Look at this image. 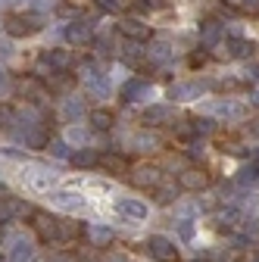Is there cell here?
Masks as SVG:
<instances>
[{
    "mask_svg": "<svg viewBox=\"0 0 259 262\" xmlns=\"http://www.w3.org/2000/svg\"><path fill=\"white\" fill-rule=\"evenodd\" d=\"M44 28V16L38 13H10L4 19V31L10 38H31V35H38V31Z\"/></svg>",
    "mask_w": 259,
    "mask_h": 262,
    "instance_id": "cell-1",
    "label": "cell"
},
{
    "mask_svg": "<svg viewBox=\"0 0 259 262\" xmlns=\"http://www.w3.org/2000/svg\"><path fill=\"white\" fill-rule=\"evenodd\" d=\"M13 91H16V97H22L28 106H44L47 97H50L47 84L38 75H22V78H16L13 81Z\"/></svg>",
    "mask_w": 259,
    "mask_h": 262,
    "instance_id": "cell-2",
    "label": "cell"
},
{
    "mask_svg": "<svg viewBox=\"0 0 259 262\" xmlns=\"http://www.w3.org/2000/svg\"><path fill=\"white\" fill-rule=\"evenodd\" d=\"M200 110L206 113V119H231V122H238V119H244V116H247V110H244L241 103H231V100H225V97L203 103Z\"/></svg>",
    "mask_w": 259,
    "mask_h": 262,
    "instance_id": "cell-3",
    "label": "cell"
},
{
    "mask_svg": "<svg viewBox=\"0 0 259 262\" xmlns=\"http://www.w3.org/2000/svg\"><path fill=\"white\" fill-rule=\"evenodd\" d=\"M209 184H212V178H209V172L200 169V166H187V169L178 172V187H181V190L200 193V190H206Z\"/></svg>",
    "mask_w": 259,
    "mask_h": 262,
    "instance_id": "cell-4",
    "label": "cell"
},
{
    "mask_svg": "<svg viewBox=\"0 0 259 262\" xmlns=\"http://www.w3.org/2000/svg\"><path fill=\"white\" fill-rule=\"evenodd\" d=\"M28 225H31V231H35L44 244H56V215H50L44 209H35Z\"/></svg>",
    "mask_w": 259,
    "mask_h": 262,
    "instance_id": "cell-5",
    "label": "cell"
},
{
    "mask_svg": "<svg viewBox=\"0 0 259 262\" xmlns=\"http://www.w3.org/2000/svg\"><path fill=\"white\" fill-rule=\"evenodd\" d=\"M50 203H53L56 209H66V212H81L88 200L81 196V190H72V187H59V190H53V193H50Z\"/></svg>",
    "mask_w": 259,
    "mask_h": 262,
    "instance_id": "cell-6",
    "label": "cell"
},
{
    "mask_svg": "<svg viewBox=\"0 0 259 262\" xmlns=\"http://www.w3.org/2000/svg\"><path fill=\"white\" fill-rule=\"evenodd\" d=\"M147 253H150V259H156V262H178V247H175L169 237H163V234H153V237L147 241Z\"/></svg>",
    "mask_w": 259,
    "mask_h": 262,
    "instance_id": "cell-7",
    "label": "cell"
},
{
    "mask_svg": "<svg viewBox=\"0 0 259 262\" xmlns=\"http://www.w3.org/2000/svg\"><path fill=\"white\" fill-rule=\"evenodd\" d=\"M172 122H178V113H175V106H172V103H153V106H147V110H144V125H147V128L172 125Z\"/></svg>",
    "mask_w": 259,
    "mask_h": 262,
    "instance_id": "cell-8",
    "label": "cell"
},
{
    "mask_svg": "<svg viewBox=\"0 0 259 262\" xmlns=\"http://www.w3.org/2000/svg\"><path fill=\"white\" fill-rule=\"evenodd\" d=\"M128 181H132V187L153 190L159 181H163V169H159V166H138V169L128 172Z\"/></svg>",
    "mask_w": 259,
    "mask_h": 262,
    "instance_id": "cell-9",
    "label": "cell"
},
{
    "mask_svg": "<svg viewBox=\"0 0 259 262\" xmlns=\"http://www.w3.org/2000/svg\"><path fill=\"white\" fill-rule=\"evenodd\" d=\"M119 35H122L125 41L144 44V41H150V25H147V22H141L138 16H125V19L119 22Z\"/></svg>",
    "mask_w": 259,
    "mask_h": 262,
    "instance_id": "cell-10",
    "label": "cell"
},
{
    "mask_svg": "<svg viewBox=\"0 0 259 262\" xmlns=\"http://www.w3.org/2000/svg\"><path fill=\"white\" fill-rule=\"evenodd\" d=\"M206 91L203 81H175L169 88V100L172 103H184V100H197V97Z\"/></svg>",
    "mask_w": 259,
    "mask_h": 262,
    "instance_id": "cell-11",
    "label": "cell"
},
{
    "mask_svg": "<svg viewBox=\"0 0 259 262\" xmlns=\"http://www.w3.org/2000/svg\"><path fill=\"white\" fill-rule=\"evenodd\" d=\"M62 38L72 47H84V44L94 41V28H91V22H69L66 31H62Z\"/></svg>",
    "mask_w": 259,
    "mask_h": 262,
    "instance_id": "cell-12",
    "label": "cell"
},
{
    "mask_svg": "<svg viewBox=\"0 0 259 262\" xmlns=\"http://www.w3.org/2000/svg\"><path fill=\"white\" fill-rule=\"evenodd\" d=\"M84 234H88L91 247H97V250H106V247L116 244V231H113V228H106V225H88Z\"/></svg>",
    "mask_w": 259,
    "mask_h": 262,
    "instance_id": "cell-13",
    "label": "cell"
},
{
    "mask_svg": "<svg viewBox=\"0 0 259 262\" xmlns=\"http://www.w3.org/2000/svg\"><path fill=\"white\" fill-rule=\"evenodd\" d=\"M97 169H103V172H110V175H125V172H128V156H125V153L106 150V153H100Z\"/></svg>",
    "mask_w": 259,
    "mask_h": 262,
    "instance_id": "cell-14",
    "label": "cell"
},
{
    "mask_svg": "<svg viewBox=\"0 0 259 262\" xmlns=\"http://www.w3.org/2000/svg\"><path fill=\"white\" fill-rule=\"evenodd\" d=\"M178 193H181V187L175 181H159L153 187V203L156 206H172V203H178Z\"/></svg>",
    "mask_w": 259,
    "mask_h": 262,
    "instance_id": "cell-15",
    "label": "cell"
},
{
    "mask_svg": "<svg viewBox=\"0 0 259 262\" xmlns=\"http://www.w3.org/2000/svg\"><path fill=\"white\" fill-rule=\"evenodd\" d=\"M116 212L125 215V222H144L147 219V206L141 200H132V196H125V200L116 203Z\"/></svg>",
    "mask_w": 259,
    "mask_h": 262,
    "instance_id": "cell-16",
    "label": "cell"
},
{
    "mask_svg": "<svg viewBox=\"0 0 259 262\" xmlns=\"http://www.w3.org/2000/svg\"><path fill=\"white\" fill-rule=\"evenodd\" d=\"M222 47H225V53H228V59H250L253 50H256V44L247 41V38H228Z\"/></svg>",
    "mask_w": 259,
    "mask_h": 262,
    "instance_id": "cell-17",
    "label": "cell"
},
{
    "mask_svg": "<svg viewBox=\"0 0 259 262\" xmlns=\"http://www.w3.org/2000/svg\"><path fill=\"white\" fill-rule=\"evenodd\" d=\"M144 53H147V62L150 66H169L172 56H175V50L169 44H163V41H153L150 47H144Z\"/></svg>",
    "mask_w": 259,
    "mask_h": 262,
    "instance_id": "cell-18",
    "label": "cell"
},
{
    "mask_svg": "<svg viewBox=\"0 0 259 262\" xmlns=\"http://www.w3.org/2000/svg\"><path fill=\"white\" fill-rule=\"evenodd\" d=\"M81 231H84V225H81V222H72V219H56V244H72Z\"/></svg>",
    "mask_w": 259,
    "mask_h": 262,
    "instance_id": "cell-19",
    "label": "cell"
},
{
    "mask_svg": "<svg viewBox=\"0 0 259 262\" xmlns=\"http://www.w3.org/2000/svg\"><path fill=\"white\" fill-rule=\"evenodd\" d=\"M88 113H91V110L84 106L81 97H66V100H62V110H59V116L66 119V122H81Z\"/></svg>",
    "mask_w": 259,
    "mask_h": 262,
    "instance_id": "cell-20",
    "label": "cell"
},
{
    "mask_svg": "<svg viewBox=\"0 0 259 262\" xmlns=\"http://www.w3.org/2000/svg\"><path fill=\"white\" fill-rule=\"evenodd\" d=\"M222 35H225V25L215 22V19H206V22L200 25V44H203V47H219Z\"/></svg>",
    "mask_w": 259,
    "mask_h": 262,
    "instance_id": "cell-21",
    "label": "cell"
},
{
    "mask_svg": "<svg viewBox=\"0 0 259 262\" xmlns=\"http://www.w3.org/2000/svg\"><path fill=\"white\" fill-rule=\"evenodd\" d=\"M147 94H150V84H147L144 78H132V81H125V84H122V100H125V103L144 100Z\"/></svg>",
    "mask_w": 259,
    "mask_h": 262,
    "instance_id": "cell-22",
    "label": "cell"
},
{
    "mask_svg": "<svg viewBox=\"0 0 259 262\" xmlns=\"http://www.w3.org/2000/svg\"><path fill=\"white\" fill-rule=\"evenodd\" d=\"M25 175H28V187H31V190H47V187L53 184V178H56V175H53L50 169H44V166H31Z\"/></svg>",
    "mask_w": 259,
    "mask_h": 262,
    "instance_id": "cell-23",
    "label": "cell"
},
{
    "mask_svg": "<svg viewBox=\"0 0 259 262\" xmlns=\"http://www.w3.org/2000/svg\"><path fill=\"white\" fill-rule=\"evenodd\" d=\"M69 162L75 169H97V162H100V153H97L94 147H81L69 156Z\"/></svg>",
    "mask_w": 259,
    "mask_h": 262,
    "instance_id": "cell-24",
    "label": "cell"
},
{
    "mask_svg": "<svg viewBox=\"0 0 259 262\" xmlns=\"http://www.w3.org/2000/svg\"><path fill=\"white\" fill-rule=\"evenodd\" d=\"M35 259V247L25 237H13L10 241V262H31Z\"/></svg>",
    "mask_w": 259,
    "mask_h": 262,
    "instance_id": "cell-25",
    "label": "cell"
},
{
    "mask_svg": "<svg viewBox=\"0 0 259 262\" xmlns=\"http://www.w3.org/2000/svg\"><path fill=\"white\" fill-rule=\"evenodd\" d=\"M119 59H122V62H128V66H141V62L147 59V53H144V47H141V44L125 41V44H119Z\"/></svg>",
    "mask_w": 259,
    "mask_h": 262,
    "instance_id": "cell-26",
    "label": "cell"
},
{
    "mask_svg": "<svg viewBox=\"0 0 259 262\" xmlns=\"http://www.w3.org/2000/svg\"><path fill=\"white\" fill-rule=\"evenodd\" d=\"M44 84H47L50 94H62V91L72 88V72H53V75L44 78Z\"/></svg>",
    "mask_w": 259,
    "mask_h": 262,
    "instance_id": "cell-27",
    "label": "cell"
},
{
    "mask_svg": "<svg viewBox=\"0 0 259 262\" xmlns=\"http://www.w3.org/2000/svg\"><path fill=\"white\" fill-rule=\"evenodd\" d=\"M88 122L94 131H110L113 128V113L110 110H91L88 113Z\"/></svg>",
    "mask_w": 259,
    "mask_h": 262,
    "instance_id": "cell-28",
    "label": "cell"
},
{
    "mask_svg": "<svg viewBox=\"0 0 259 262\" xmlns=\"http://www.w3.org/2000/svg\"><path fill=\"white\" fill-rule=\"evenodd\" d=\"M172 135L178 138V141H193L197 135H193V119H178V122H172Z\"/></svg>",
    "mask_w": 259,
    "mask_h": 262,
    "instance_id": "cell-29",
    "label": "cell"
},
{
    "mask_svg": "<svg viewBox=\"0 0 259 262\" xmlns=\"http://www.w3.org/2000/svg\"><path fill=\"white\" fill-rule=\"evenodd\" d=\"M16 122H19V110H16L13 103H0V128H4V131H13Z\"/></svg>",
    "mask_w": 259,
    "mask_h": 262,
    "instance_id": "cell-30",
    "label": "cell"
},
{
    "mask_svg": "<svg viewBox=\"0 0 259 262\" xmlns=\"http://www.w3.org/2000/svg\"><path fill=\"white\" fill-rule=\"evenodd\" d=\"M7 206H10V215H13V222H19V219H25V215H31L35 209H31L25 200H19V196H7Z\"/></svg>",
    "mask_w": 259,
    "mask_h": 262,
    "instance_id": "cell-31",
    "label": "cell"
},
{
    "mask_svg": "<svg viewBox=\"0 0 259 262\" xmlns=\"http://www.w3.org/2000/svg\"><path fill=\"white\" fill-rule=\"evenodd\" d=\"M238 219H241V212H238L234 206H228V209L215 212V228H234V225H238Z\"/></svg>",
    "mask_w": 259,
    "mask_h": 262,
    "instance_id": "cell-32",
    "label": "cell"
},
{
    "mask_svg": "<svg viewBox=\"0 0 259 262\" xmlns=\"http://www.w3.org/2000/svg\"><path fill=\"white\" fill-rule=\"evenodd\" d=\"M62 141H66V144H88L91 141V131L88 128H78V125H72V128H66V138H62Z\"/></svg>",
    "mask_w": 259,
    "mask_h": 262,
    "instance_id": "cell-33",
    "label": "cell"
},
{
    "mask_svg": "<svg viewBox=\"0 0 259 262\" xmlns=\"http://www.w3.org/2000/svg\"><path fill=\"white\" fill-rule=\"evenodd\" d=\"M132 144H135V150H141V153H147V150H159V141L153 138V135H132Z\"/></svg>",
    "mask_w": 259,
    "mask_h": 262,
    "instance_id": "cell-34",
    "label": "cell"
},
{
    "mask_svg": "<svg viewBox=\"0 0 259 262\" xmlns=\"http://www.w3.org/2000/svg\"><path fill=\"white\" fill-rule=\"evenodd\" d=\"M212 131H215V119H193V135H197V138H203V135H212Z\"/></svg>",
    "mask_w": 259,
    "mask_h": 262,
    "instance_id": "cell-35",
    "label": "cell"
},
{
    "mask_svg": "<svg viewBox=\"0 0 259 262\" xmlns=\"http://www.w3.org/2000/svg\"><path fill=\"white\" fill-rule=\"evenodd\" d=\"M209 59H212V56H209V50H190L187 66H190V69H203V66H206Z\"/></svg>",
    "mask_w": 259,
    "mask_h": 262,
    "instance_id": "cell-36",
    "label": "cell"
},
{
    "mask_svg": "<svg viewBox=\"0 0 259 262\" xmlns=\"http://www.w3.org/2000/svg\"><path fill=\"white\" fill-rule=\"evenodd\" d=\"M259 181V172H256V162H250V166H244L238 172V184H256Z\"/></svg>",
    "mask_w": 259,
    "mask_h": 262,
    "instance_id": "cell-37",
    "label": "cell"
},
{
    "mask_svg": "<svg viewBox=\"0 0 259 262\" xmlns=\"http://www.w3.org/2000/svg\"><path fill=\"white\" fill-rule=\"evenodd\" d=\"M47 150H50L56 159H69V156H72L69 144H66V141H59V138H56V141H50V144H47Z\"/></svg>",
    "mask_w": 259,
    "mask_h": 262,
    "instance_id": "cell-38",
    "label": "cell"
},
{
    "mask_svg": "<svg viewBox=\"0 0 259 262\" xmlns=\"http://www.w3.org/2000/svg\"><path fill=\"white\" fill-rule=\"evenodd\" d=\"M184 156H187V159H200V156H203V138H193V141H187V150H184Z\"/></svg>",
    "mask_w": 259,
    "mask_h": 262,
    "instance_id": "cell-39",
    "label": "cell"
},
{
    "mask_svg": "<svg viewBox=\"0 0 259 262\" xmlns=\"http://www.w3.org/2000/svg\"><path fill=\"white\" fill-rule=\"evenodd\" d=\"M56 16H59V19H81V10L72 7V4H59V7H56Z\"/></svg>",
    "mask_w": 259,
    "mask_h": 262,
    "instance_id": "cell-40",
    "label": "cell"
},
{
    "mask_svg": "<svg viewBox=\"0 0 259 262\" xmlns=\"http://www.w3.org/2000/svg\"><path fill=\"white\" fill-rule=\"evenodd\" d=\"M175 225H178V237L181 241H193V219H181Z\"/></svg>",
    "mask_w": 259,
    "mask_h": 262,
    "instance_id": "cell-41",
    "label": "cell"
},
{
    "mask_svg": "<svg viewBox=\"0 0 259 262\" xmlns=\"http://www.w3.org/2000/svg\"><path fill=\"white\" fill-rule=\"evenodd\" d=\"M50 262H78V256H75V250H56L50 256Z\"/></svg>",
    "mask_w": 259,
    "mask_h": 262,
    "instance_id": "cell-42",
    "label": "cell"
},
{
    "mask_svg": "<svg viewBox=\"0 0 259 262\" xmlns=\"http://www.w3.org/2000/svg\"><path fill=\"white\" fill-rule=\"evenodd\" d=\"M122 4H125L128 10H135V13H144V10H150V0H122Z\"/></svg>",
    "mask_w": 259,
    "mask_h": 262,
    "instance_id": "cell-43",
    "label": "cell"
},
{
    "mask_svg": "<svg viewBox=\"0 0 259 262\" xmlns=\"http://www.w3.org/2000/svg\"><path fill=\"white\" fill-rule=\"evenodd\" d=\"M212 88H215V91H238V88H241V81H234V78H225V81H215Z\"/></svg>",
    "mask_w": 259,
    "mask_h": 262,
    "instance_id": "cell-44",
    "label": "cell"
},
{
    "mask_svg": "<svg viewBox=\"0 0 259 262\" xmlns=\"http://www.w3.org/2000/svg\"><path fill=\"white\" fill-rule=\"evenodd\" d=\"M247 81H259V62H247Z\"/></svg>",
    "mask_w": 259,
    "mask_h": 262,
    "instance_id": "cell-45",
    "label": "cell"
},
{
    "mask_svg": "<svg viewBox=\"0 0 259 262\" xmlns=\"http://www.w3.org/2000/svg\"><path fill=\"white\" fill-rule=\"evenodd\" d=\"M97 7H100V10H119L122 4H119V0H97Z\"/></svg>",
    "mask_w": 259,
    "mask_h": 262,
    "instance_id": "cell-46",
    "label": "cell"
},
{
    "mask_svg": "<svg viewBox=\"0 0 259 262\" xmlns=\"http://www.w3.org/2000/svg\"><path fill=\"white\" fill-rule=\"evenodd\" d=\"M244 7L247 10H259V0H244Z\"/></svg>",
    "mask_w": 259,
    "mask_h": 262,
    "instance_id": "cell-47",
    "label": "cell"
},
{
    "mask_svg": "<svg viewBox=\"0 0 259 262\" xmlns=\"http://www.w3.org/2000/svg\"><path fill=\"white\" fill-rule=\"evenodd\" d=\"M250 103H253V106H259V91H253V94H250Z\"/></svg>",
    "mask_w": 259,
    "mask_h": 262,
    "instance_id": "cell-48",
    "label": "cell"
},
{
    "mask_svg": "<svg viewBox=\"0 0 259 262\" xmlns=\"http://www.w3.org/2000/svg\"><path fill=\"white\" fill-rule=\"evenodd\" d=\"M4 84H7V72H4V69H0V88H4Z\"/></svg>",
    "mask_w": 259,
    "mask_h": 262,
    "instance_id": "cell-49",
    "label": "cell"
},
{
    "mask_svg": "<svg viewBox=\"0 0 259 262\" xmlns=\"http://www.w3.org/2000/svg\"><path fill=\"white\" fill-rule=\"evenodd\" d=\"M253 131H256V135H259V122H256V125H253Z\"/></svg>",
    "mask_w": 259,
    "mask_h": 262,
    "instance_id": "cell-50",
    "label": "cell"
},
{
    "mask_svg": "<svg viewBox=\"0 0 259 262\" xmlns=\"http://www.w3.org/2000/svg\"><path fill=\"white\" fill-rule=\"evenodd\" d=\"M193 262H203V259H193Z\"/></svg>",
    "mask_w": 259,
    "mask_h": 262,
    "instance_id": "cell-51",
    "label": "cell"
},
{
    "mask_svg": "<svg viewBox=\"0 0 259 262\" xmlns=\"http://www.w3.org/2000/svg\"><path fill=\"white\" fill-rule=\"evenodd\" d=\"M256 262H259V259H256Z\"/></svg>",
    "mask_w": 259,
    "mask_h": 262,
    "instance_id": "cell-52",
    "label": "cell"
}]
</instances>
